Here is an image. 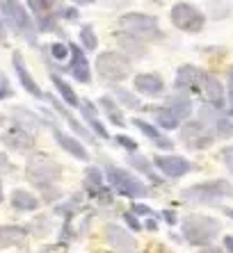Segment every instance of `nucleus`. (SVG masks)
<instances>
[{
    "instance_id": "1",
    "label": "nucleus",
    "mask_w": 233,
    "mask_h": 253,
    "mask_svg": "<svg viewBox=\"0 0 233 253\" xmlns=\"http://www.w3.org/2000/svg\"><path fill=\"white\" fill-rule=\"evenodd\" d=\"M25 178L41 192H51L62 178V165L53 155L35 151L28 155V162H25Z\"/></svg>"
},
{
    "instance_id": "2",
    "label": "nucleus",
    "mask_w": 233,
    "mask_h": 253,
    "mask_svg": "<svg viewBox=\"0 0 233 253\" xmlns=\"http://www.w3.org/2000/svg\"><path fill=\"white\" fill-rule=\"evenodd\" d=\"M222 224L215 217H206V214H187L181 221V233L185 242L192 247H208L210 242L220 235Z\"/></svg>"
},
{
    "instance_id": "3",
    "label": "nucleus",
    "mask_w": 233,
    "mask_h": 253,
    "mask_svg": "<svg viewBox=\"0 0 233 253\" xmlns=\"http://www.w3.org/2000/svg\"><path fill=\"white\" fill-rule=\"evenodd\" d=\"M119 28L126 30V35L135 37L137 42H156L163 37L160 32V25H158V18L151 14L144 12H126L119 16Z\"/></svg>"
},
{
    "instance_id": "4",
    "label": "nucleus",
    "mask_w": 233,
    "mask_h": 253,
    "mask_svg": "<svg viewBox=\"0 0 233 253\" xmlns=\"http://www.w3.org/2000/svg\"><path fill=\"white\" fill-rule=\"evenodd\" d=\"M0 18L5 28L14 30L16 35L25 37L30 42H35V21L30 16V12L25 9L23 2H14V0H0Z\"/></svg>"
},
{
    "instance_id": "5",
    "label": "nucleus",
    "mask_w": 233,
    "mask_h": 253,
    "mask_svg": "<svg viewBox=\"0 0 233 253\" xmlns=\"http://www.w3.org/2000/svg\"><path fill=\"white\" fill-rule=\"evenodd\" d=\"M181 196L185 201L192 203H201V206H213L220 199H233V185L224 178L217 180H208V183H199L192 187H185L181 192Z\"/></svg>"
},
{
    "instance_id": "6",
    "label": "nucleus",
    "mask_w": 233,
    "mask_h": 253,
    "mask_svg": "<svg viewBox=\"0 0 233 253\" xmlns=\"http://www.w3.org/2000/svg\"><path fill=\"white\" fill-rule=\"evenodd\" d=\"M105 178H108V183L112 185L116 194L126 196V199H140V196H151V187L144 185L142 180L128 173L126 169L121 167H115V165H108L105 167Z\"/></svg>"
},
{
    "instance_id": "7",
    "label": "nucleus",
    "mask_w": 233,
    "mask_h": 253,
    "mask_svg": "<svg viewBox=\"0 0 233 253\" xmlns=\"http://www.w3.org/2000/svg\"><path fill=\"white\" fill-rule=\"evenodd\" d=\"M94 69H96L101 80L116 84L130 76V59L126 55L116 53V50H108V53H101L96 57Z\"/></svg>"
},
{
    "instance_id": "8",
    "label": "nucleus",
    "mask_w": 233,
    "mask_h": 253,
    "mask_svg": "<svg viewBox=\"0 0 233 253\" xmlns=\"http://www.w3.org/2000/svg\"><path fill=\"white\" fill-rule=\"evenodd\" d=\"M169 18H172L174 28L183 30V32H190V35L201 32L206 25V16L194 5H190V2H176L172 7V12H169Z\"/></svg>"
},
{
    "instance_id": "9",
    "label": "nucleus",
    "mask_w": 233,
    "mask_h": 253,
    "mask_svg": "<svg viewBox=\"0 0 233 253\" xmlns=\"http://www.w3.org/2000/svg\"><path fill=\"white\" fill-rule=\"evenodd\" d=\"M181 141L185 144L190 151H206L215 144V137L199 121H187L181 126Z\"/></svg>"
},
{
    "instance_id": "10",
    "label": "nucleus",
    "mask_w": 233,
    "mask_h": 253,
    "mask_svg": "<svg viewBox=\"0 0 233 253\" xmlns=\"http://www.w3.org/2000/svg\"><path fill=\"white\" fill-rule=\"evenodd\" d=\"M199 124H204L206 128L213 132V137H222V139H231L233 137V119L220 114L217 110L204 105L199 110Z\"/></svg>"
},
{
    "instance_id": "11",
    "label": "nucleus",
    "mask_w": 233,
    "mask_h": 253,
    "mask_svg": "<svg viewBox=\"0 0 233 253\" xmlns=\"http://www.w3.org/2000/svg\"><path fill=\"white\" fill-rule=\"evenodd\" d=\"M103 237L110 244L112 251L116 253H137V242L130 235L128 230L119 224H105L103 228Z\"/></svg>"
},
{
    "instance_id": "12",
    "label": "nucleus",
    "mask_w": 233,
    "mask_h": 253,
    "mask_svg": "<svg viewBox=\"0 0 233 253\" xmlns=\"http://www.w3.org/2000/svg\"><path fill=\"white\" fill-rule=\"evenodd\" d=\"M85 192L89 199H96L101 203H112V189L105 185V176L99 167H87L85 169Z\"/></svg>"
},
{
    "instance_id": "13",
    "label": "nucleus",
    "mask_w": 233,
    "mask_h": 253,
    "mask_svg": "<svg viewBox=\"0 0 233 253\" xmlns=\"http://www.w3.org/2000/svg\"><path fill=\"white\" fill-rule=\"evenodd\" d=\"M64 71H69L71 76L76 78L78 83L89 84L92 83V71H89V59L85 57V50H82L78 43H69V66Z\"/></svg>"
},
{
    "instance_id": "14",
    "label": "nucleus",
    "mask_w": 233,
    "mask_h": 253,
    "mask_svg": "<svg viewBox=\"0 0 233 253\" xmlns=\"http://www.w3.org/2000/svg\"><path fill=\"white\" fill-rule=\"evenodd\" d=\"M0 141L5 144V148H9L14 153H28V151H32V146H35V135H32L30 130L12 126V128H7L5 132H2Z\"/></svg>"
},
{
    "instance_id": "15",
    "label": "nucleus",
    "mask_w": 233,
    "mask_h": 253,
    "mask_svg": "<svg viewBox=\"0 0 233 253\" xmlns=\"http://www.w3.org/2000/svg\"><path fill=\"white\" fill-rule=\"evenodd\" d=\"M199 91L204 94L206 103H208V107H213V110H217L220 112L222 107H224V87H222L220 78L213 76V73H201V84H199Z\"/></svg>"
},
{
    "instance_id": "16",
    "label": "nucleus",
    "mask_w": 233,
    "mask_h": 253,
    "mask_svg": "<svg viewBox=\"0 0 233 253\" xmlns=\"http://www.w3.org/2000/svg\"><path fill=\"white\" fill-rule=\"evenodd\" d=\"M153 167L158 171H163L167 178H181L192 169L190 160L181 158V155H156L153 158Z\"/></svg>"
},
{
    "instance_id": "17",
    "label": "nucleus",
    "mask_w": 233,
    "mask_h": 253,
    "mask_svg": "<svg viewBox=\"0 0 233 253\" xmlns=\"http://www.w3.org/2000/svg\"><path fill=\"white\" fill-rule=\"evenodd\" d=\"M12 66L16 71V78H18V84L28 91L30 96H35V98H44V91L39 89V84L35 83V78L30 76L28 71V64H25V57L21 50H14L12 53Z\"/></svg>"
},
{
    "instance_id": "18",
    "label": "nucleus",
    "mask_w": 233,
    "mask_h": 253,
    "mask_svg": "<svg viewBox=\"0 0 233 253\" xmlns=\"http://www.w3.org/2000/svg\"><path fill=\"white\" fill-rule=\"evenodd\" d=\"M133 87L137 94L146 96V98H158L165 94V80L158 73H137L133 78Z\"/></svg>"
},
{
    "instance_id": "19",
    "label": "nucleus",
    "mask_w": 233,
    "mask_h": 253,
    "mask_svg": "<svg viewBox=\"0 0 233 253\" xmlns=\"http://www.w3.org/2000/svg\"><path fill=\"white\" fill-rule=\"evenodd\" d=\"M201 73L204 71L197 69L194 64H183L181 69L176 71V80H174V87L176 91L181 94H192V91H199V84H201Z\"/></svg>"
},
{
    "instance_id": "20",
    "label": "nucleus",
    "mask_w": 233,
    "mask_h": 253,
    "mask_svg": "<svg viewBox=\"0 0 233 253\" xmlns=\"http://www.w3.org/2000/svg\"><path fill=\"white\" fill-rule=\"evenodd\" d=\"M51 128H53V135H55L58 144L64 148L71 158L80 160V162H89V153H87V148H85V144H82V141H78L76 137L69 135V132H64V130H59L58 126H55V121H53Z\"/></svg>"
},
{
    "instance_id": "21",
    "label": "nucleus",
    "mask_w": 233,
    "mask_h": 253,
    "mask_svg": "<svg viewBox=\"0 0 233 253\" xmlns=\"http://www.w3.org/2000/svg\"><path fill=\"white\" fill-rule=\"evenodd\" d=\"M78 110L82 112V119L87 121V130L92 135L101 137V139H110V132H108V128L101 124V119H99V107L94 105L92 100H80Z\"/></svg>"
},
{
    "instance_id": "22",
    "label": "nucleus",
    "mask_w": 233,
    "mask_h": 253,
    "mask_svg": "<svg viewBox=\"0 0 233 253\" xmlns=\"http://www.w3.org/2000/svg\"><path fill=\"white\" fill-rule=\"evenodd\" d=\"M130 124H133L135 128L140 130V132H142L144 137H149V139H151L153 144H156V146L160 148V151H172V148H174V141L169 139V137H165L163 132H160V130H158L153 124H149V121H144V119H140V117L133 119Z\"/></svg>"
},
{
    "instance_id": "23",
    "label": "nucleus",
    "mask_w": 233,
    "mask_h": 253,
    "mask_svg": "<svg viewBox=\"0 0 233 253\" xmlns=\"http://www.w3.org/2000/svg\"><path fill=\"white\" fill-rule=\"evenodd\" d=\"M44 98H48V103H51V105H53V110H55V112H58L59 117H64V119H66V124L71 126V130H73V132H76L78 137H82V139H89V141H94V135H92V132H89L87 128H85V126L80 124V121H78V119H73V117H71L69 107H66L64 103H62V100L53 98V96H46V94H44Z\"/></svg>"
},
{
    "instance_id": "24",
    "label": "nucleus",
    "mask_w": 233,
    "mask_h": 253,
    "mask_svg": "<svg viewBox=\"0 0 233 253\" xmlns=\"http://www.w3.org/2000/svg\"><path fill=\"white\" fill-rule=\"evenodd\" d=\"M165 107H167L169 112L174 114L178 121L190 119V114H192V100H190V96L187 94H181V91H174L172 96H167Z\"/></svg>"
},
{
    "instance_id": "25",
    "label": "nucleus",
    "mask_w": 233,
    "mask_h": 253,
    "mask_svg": "<svg viewBox=\"0 0 233 253\" xmlns=\"http://www.w3.org/2000/svg\"><path fill=\"white\" fill-rule=\"evenodd\" d=\"M28 228L25 226H12V224H0V249L16 247L25 240Z\"/></svg>"
},
{
    "instance_id": "26",
    "label": "nucleus",
    "mask_w": 233,
    "mask_h": 253,
    "mask_svg": "<svg viewBox=\"0 0 233 253\" xmlns=\"http://www.w3.org/2000/svg\"><path fill=\"white\" fill-rule=\"evenodd\" d=\"M9 201H12V208L18 212H35L41 206V201L28 189H14Z\"/></svg>"
},
{
    "instance_id": "27",
    "label": "nucleus",
    "mask_w": 233,
    "mask_h": 253,
    "mask_svg": "<svg viewBox=\"0 0 233 253\" xmlns=\"http://www.w3.org/2000/svg\"><path fill=\"white\" fill-rule=\"evenodd\" d=\"M12 117L16 119V126H18V128H23V130H28L25 126H30V128H39V126H53L51 119H41V117H37L35 112H30V110H23V107H16V110L12 112Z\"/></svg>"
},
{
    "instance_id": "28",
    "label": "nucleus",
    "mask_w": 233,
    "mask_h": 253,
    "mask_svg": "<svg viewBox=\"0 0 233 253\" xmlns=\"http://www.w3.org/2000/svg\"><path fill=\"white\" fill-rule=\"evenodd\" d=\"M99 105H101L103 114L108 117V121H110L112 126H119V128H121V126H126V117H123V110L116 105V103L110 98V96H101Z\"/></svg>"
},
{
    "instance_id": "29",
    "label": "nucleus",
    "mask_w": 233,
    "mask_h": 253,
    "mask_svg": "<svg viewBox=\"0 0 233 253\" xmlns=\"http://www.w3.org/2000/svg\"><path fill=\"white\" fill-rule=\"evenodd\" d=\"M149 112L153 114V126L156 128H163V130H176L178 128V119L174 117V114L169 112L165 105H160V107H149Z\"/></svg>"
},
{
    "instance_id": "30",
    "label": "nucleus",
    "mask_w": 233,
    "mask_h": 253,
    "mask_svg": "<svg viewBox=\"0 0 233 253\" xmlns=\"http://www.w3.org/2000/svg\"><path fill=\"white\" fill-rule=\"evenodd\" d=\"M51 80H53V84H55V89L59 91V96H62V103H64V105H71V107H78V105H80V98H78V94L73 91V87L66 83L64 78H59L58 73H51Z\"/></svg>"
},
{
    "instance_id": "31",
    "label": "nucleus",
    "mask_w": 233,
    "mask_h": 253,
    "mask_svg": "<svg viewBox=\"0 0 233 253\" xmlns=\"http://www.w3.org/2000/svg\"><path fill=\"white\" fill-rule=\"evenodd\" d=\"M115 39H116V43L126 50V53H130V55H135V57H142V55L146 53L144 50V43L142 42H137L135 37H130V35H126V32H116L115 35Z\"/></svg>"
},
{
    "instance_id": "32",
    "label": "nucleus",
    "mask_w": 233,
    "mask_h": 253,
    "mask_svg": "<svg viewBox=\"0 0 233 253\" xmlns=\"http://www.w3.org/2000/svg\"><path fill=\"white\" fill-rule=\"evenodd\" d=\"M80 206H82V194H73L69 201H64V203H59V206H55V214H59V217H64L66 221L69 219H73L76 217V212L80 210Z\"/></svg>"
},
{
    "instance_id": "33",
    "label": "nucleus",
    "mask_w": 233,
    "mask_h": 253,
    "mask_svg": "<svg viewBox=\"0 0 233 253\" xmlns=\"http://www.w3.org/2000/svg\"><path fill=\"white\" fill-rule=\"evenodd\" d=\"M25 9H28V12H32V14H30V16H32V21H39V18L51 16V14L55 12V5H53V2H48V0H32V2H28V5H25Z\"/></svg>"
},
{
    "instance_id": "34",
    "label": "nucleus",
    "mask_w": 233,
    "mask_h": 253,
    "mask_svg": "<svg viewBox=\"0 0 233 253\" xmlns=\"http://www.w3.org/2000/svg\"><path fill=\"white\" fill-rule=\"evenodd\" d=\"M128 165L133 167V169H137V171H142V173H146V178H151L153 183H163V180L156 176V171H153V165H151V162H149L146 158H142V155L130 153V155H128Z\"/></svg>"
},
{
    "instance_id": "35",
    "label": "nucleus",
    "mask_w": 233,
    "mask_h": 253,
    "mask_svg": "<svg viewBox=\"0 0 233 253\" xmlns=\"http://www.w3.org/2000/svg\"><path fill=\"white\" fill-rule=\"evenodd\" d=\"M115 98L119 100L116 105H119V107H126V110H137V107H142L140 98H137L133 91H128V89L115 87Z\"/></svg>"
},
{
    "instance_id": "36",
    "label": "nucleus",
    "mask_w": 233,
    "mask_h": 253,
    "mask_svg": "<svg viewBox=\"0 0 233 253\" xmlns=\"http://www.w3.org/2000/svg\"><path fill=\"white\" fill-rule=\"evenodd\" d=\"M80 43L82 50H96L99 48V37H96L92 25H82L80 28Z\"/></svg>"
},
{
    "instance_id": "37",
    "label": "nucleus",
    "mask_w": 233,
    "mask_h": 253,
    "mask_svg": "<svg viewBox=\"0 0 233 253\" xmlns=\"http://www.w3.org/2000/svg\"><path fill=\"white\" fill-rule=\"evenodd\" d=\"M55 16L62 18V21L76 23L78 18H80V12H78L76 7H69V5H55Z\"/></svg>"
},
{
    "instance_id": "38",
    "label": "nucleus",
    "mask_w": 233,
    "mask_h": 253,
    "mask_svg": "<svg viewBox=\"0 0 233 253\" xmlns=\"http://www.w3.org/2000/svg\"><path fill=\"white\" fill-rule=\"evenodd\" d=\"M51 226H53L51 217H37L30 228H32V233H35L37 237H41V235H48V233H51Z\"/></svg>"
},
{
    "instance_id": "39",
    "label": "nucleus",
    "mask_w": 233,
    "mask_h": 253,
    "mask_svg": "<svg viewBox=\"0 0 233 253\" xmlns=\"http://www.w3.org/2000/svg\"><path fill=\"white\" fill-rule=\"evenodd\" d=\"M48 53L53 55V59L62 62V59L69 57V46H66V43H62V42H55V43H51V46H48Z\"/></svg>"
},
{
    "instance_id": "40",
    "label": "nucleus",
    "mask_w": 233,
    "mask_h": 253,
    "mask_svg": "<svg viewBox=\"0 0 233 253\" xmlns=\"http://www.w3.org/2000/svg\"><path fill=\"white\" fill-rule=\"evenodd\" d=\"M14 96V89H12V83H9V78L0 71V100L5 98H12Z\"/></svg>"
},
{
    "instance_id": "41",
    "label": "nucleus",
    "mask_w": 233,
    "mask_h": 253,
    "mask_svg": "<svg viewBox=\"0 0 233 253\" xmlns=\"http://www.w3.org/2000/svg\"><path fill=\"white\" fill-rule=\"evenodd\" d=\"M115 141L123 148V151H128V153H135V151H137V141H135L133 137H128V135H116Z\"/></svg>"
},
{
    "instance_id": "42",
    "label": "nucleus",
    "mask_w": 233,
    "mask_h": 253,
    "mask_svg": "<svg viewBox=\"0 0 233 253\" xmlns=\"http://www.w3.org/2000/svg\"><path fill=\"white\" fill-rule=\"evenodd\" d=\"M128 212H130V214H142V217H146V219L156 214V212H153L149 206H144V203H137V201H135L133 206H130V210H128Z\"/></svg>"
},
{
    "instance_id": "43",
    "label": "nucleus",
    "mask_w": 233,
    "mask_h": 253,
    "mask_svg": "<svg viewBox=\"0 0 233 253\" xmlns=\"http://www.w3.org/2000/svg\"><path fill=\"white\" fill-rule=\"evenodd\" d=\"M222 160H224V165H227V169L231 171V176H233V144L222 148Z\"/></svg>"
},
{
    "instance_id": "44",
    "label": "nucleus",
    "mask_w": 233,
    "mask_h": 253,
    "mask_svg": "<svg viewBox=\"0 0 233 253\" xmlns=\"http://www.w3.org/2000/svg\"><path fill=\"white\" fill-rule=\"evenodd\" d=\"M121 217H123V221H126V226H128L130 230H135V233H137V230L142 228V224L137 221V217H135V214H130V212H123Z\"/></svg>"
},
{
    "instance_id": "45",
    "label": "nucleus",
    "mask_w": 233,
    "mask_h": 253,
    "mask_svg": "<svg viewBox=\"0 0 233 253\" xmlns=\"http://www.w3.org/2000/svg\"><path fill=\"white\" fill-rule=\"evenodd\" d=\"M160 219H165L169 226H174L176 221H178V217H176L174 210H163V212H160Z\"/></svg>"
},
{
    "instance_id": "46",
    "label": "nucleus",
    "mask_w": 233,
    "mask_h": 253,
    "mask_svg": "<svg viewBox=\"0 0 233 253\" xmlns=\"http://www.w3.org/2000/svg\"><path fill=\"white\" fill-rule=\"evenodd\" d=\"M144 228L149 230V233H156L158 230V221L153 217H149V219H144Z\"/></svg>"
},
{
    "instance_id": "47",
    "label": "nucleus",
    "mask_w": 233,
    "mask_h": 253,
    "mask_svg": "<svg viewBox=\"0 0 233 253\" xmlns=\"http://www.w3.org/2000/svg\"><path fill=\"white\" fill-rule=\"evenodd\" d=\"M224 251H227V253H233V237H231V235L224 237Z\"/></svg>"
},
{
    "instance_id": "48",
    "label": "nucleus",
    "mask_w": 233,
    "mask_h": 253,
    "mask_svg": "<svg viewBox=\"0 0 233 253\" xmlns=\"http://www.w3.org/2000/svg\"><path fill=\"white\" fill-rule=\"evenodd\" d=\"M0 43H7V28L2 23V18H0Z\"/></svg>"
},
{
    "instance_id": "49",
    "label": "nucleus",
    "mask_w": 233,
    "mask_h": 253,
    "mask_svg": "<svg viewBox=\"0 0 233 253\" xmlns=\"http://www.w3.org/2000/svg\"><path fill=\"white\" fill-rule=\"evenodd\" d=\"M201 253H227L224 249H206V251H201Z\"/></svg>"
},
{
    "instance_id": "50",
    "label": "nucleus",
    "mask_w": 233,
    "mask_h": 253,
    "mask_svg": "<svg viewBox=\"0 0 233 253\" xmlns=\"http://www.w3.org/2000/svg\"><path fill=\"white\" fill-rule=\"evenodd\" d=\"M229 103H231V105H233V83L229 84Z\"/></svg>"
},
{
    "instance_id": "51",
    "label": "nucleus",
    "mask_w": 233,
    "mask_h": 253,
    "mask_svg": "<svg viewBox=\"0 0 233 253\" xmlns=\"http://www.w3.org/2000/svg\"><path fill=\"white\" fill-rule=\"evenodd\" d=\"M224 214H227V217H231V219H233V208H224Z\"/></svg>"
},
{
    "instance_id": "52",
    "label": "nucleus",
    "mask_w": 233,
    "mask_h": 253,
    "mask_svg": "<svg viewBox=\"0 0 233 253\" xmlns=\"http://www.w3.org/2000/svg\"><path fill=\"white\" fill-rule=\"evenodd\" d=\"M229 83H233V66L229 69Z\"/></svg>"
},
{
    "instance_id": "53",
    "label": "nucleus",
    "mask_w": 233,
    "mask_h": 253,
    "mask_svg": "<svg viewBox=\"0 0 233 253\" xmlns=\"http://www.w3.org/2000/svg\"><path fill=\"white\" fill-rule=\"evenodd\" d=\"M0 203H2V180H0Z\"/></svg>"
},
{
    "instance_id": "54",
    "label": "nucleus",
    "mask_w": 233,
    "mask_h": 253,
    "mask_svg": "<svg viewBox=\"0 0 233 253\" xmlns=\"http://www.w3.org/2000/svg\"><path fill=\"white\" fill-rule=\"evenodd\" d=\"M2 124H5V117H2V114H0V126H2Z\"/></svg>"
}]
</instances>
